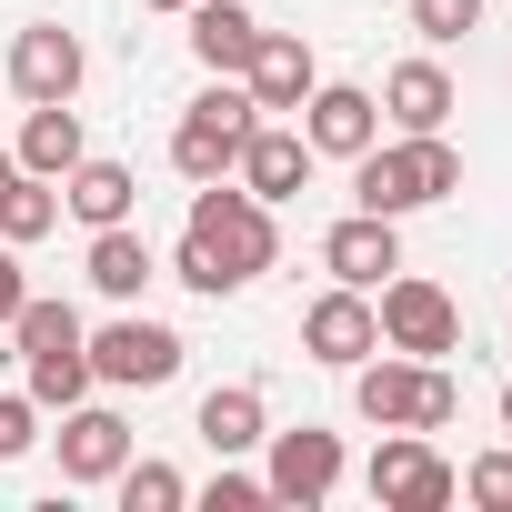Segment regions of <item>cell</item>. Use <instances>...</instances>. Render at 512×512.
I'll return each instance as SVG.
<instances>
[{
	"mask_svg": "<svg viewBox=\"0 0 512 512\" xmlns=\"http://www.w3.org/2000/svg\"><path fill=\"white\" fill-rule=\"evenodd\" d=\"M11 171H21V161H11V151H0V181H11Z\"/></svg>",
	"mask_w": 512,
	"mask_h": 512,
	"instance_id": "32",
	"label": "cell"
},
{
	"mask_svg": "<svg viewBox=\"0 0 512 512\" xmlns=\"http://www.w3.org/2000/svg\"><path fill=\"white\" fill-rule=\"evenodd\" d=\"M422 372L432 362H412V352H392V362H352V402H362V422H382V432H412L422 422Z\"/></svg>",
	"mask_w": 512,
	"mask_h": 512,
	"instance_id": "15",
	"label": "cell"
},
{
	"mask_svg": "<svg viewBox=\"0 0 512 512\" xmlns=\"http://www.w3.org/2000/svg\"><path fill=\"white\" fill-rule=\"evenodd\" d=\"M121 462H131V422L71 402V412H61V482H111Z\"/></svg>",
	"mask_w": 512,
	"mask_h": 512,
	"instance_id": "16",
	"label": "cell"
},
{
	"mask_svg": "<svg viewBox=\"0 0 512 512\" xmlns=\"http://www.w3.org/2000/svg\"><path fill=\"white\" fill-rule=\"evenodd\" d=\"M272 502H332V482H342V432H322V422H302V432H272Z\"/></svg>",
	"mask_w": 512,
	"mask_h": 512,
	"instance_id": "10",
	"label": "cell"
},
{
	"mask_svg": "<svg viewBox=\"0 0 512 512\" xmlns=\"http://www.w3.org/2000/svg\"><path fill=\"white\" fill-rule=\"evenodd\" d=\"M81 71H91V61H81V41H71L61 21H31V31L11 41V91H21V101H71Z\"/></svg>",
	"mask_w": 512,
	"mask_h": 512,
	"instance_id": "14",
	"label": "cell"
},
{
	"mask_svg": "<svg viewBox=\"0 0 512 512\" xmlns=\"http://www.w3.org/2000/svg\"><path fill=\"white\" fill-rule=\"evenodd\" d=\"M181 372V332L171 322H141V312H121L101 342H91V382H121V392H161Z\"/></svg>",
	"mask_w": 512,
	"mask_h": 512,
	"instance_id": "7",
	"label": "cell"
},
{
	"mask_svg": "<svg viewBox=\"0 0 512 512\" xmlns=\"http://www.w3.org/2000/svg\"><path fill=\"white\" fill-rule=\"evenodd\" d=\"M382 111H392L402 131H442V121H452V71H442V61H402V71L382 81Z\"/></svg>",
	"mask_w": 512,
	"mask_h": 512,
	"instance_id": "20",
	"label": "cell"
},
{
	"mask_svg": "<svg viewBox=\"0 0 512 512\" xmlns=\"http://www.w3.org/2000/svg\"><path fill=\"white\" fill-rule=\"evenodd\" d=\"M442 191H462V151H452L442 131H402L392 151L372 141V151L352 161V201L382 211V221H402V211H422V201H442Z\"/></svg>",
	"mask_w": 512,
	"mask_h": 512,
	"instance_id": "2",
	"label": "cell"
},
{
	"mask_svg": "<svg viewBox=\"0 0 512 512\" xmlns=\"http://www.w3.org/2000/svg\"><path fill=\"white\" fill-rule=\"evenodd\" d=\"M21 171H41V181H61L71 161H81V111L71 101H31V121H21V151H11Z\"/></svg>",
	"mask_w": 512,
	"mask_h": 512,
	"instance_id": "21",
	"label": "cell"
},
{
	"mask_svg": "<svg viewBox=\"0 0 512 512\" xmlns=\"http://www.w3.org/2000/svg\"><path fill=\"white\" fill-rule=\"evenodd\" d=\"M322 272H332V282H352V292H382V282L402 272V231H392L382 211L332 221V231H322Z\"/></svg>",
	"mask_w": 512,
	"mask_h": 512,
	"instance_id": "11",
	"label": "cell"
},
{
	"mask_svg": "<svg viewBox=\"0 0 512 512\" xmlns=\"http://www.w3.org/2000/svg\"><path fill=\"white\" fill-rule=\"evenodd\" d=\"M201 262L221 272V292H241V282H262L272 262H282V221H272V201H251L231 171L221 181H201L191 191V231H181Z\"/></svg>",
	"mask_w": 512,
	"mask_h": 512,
	"instance_id": "1",
	"label": "cell"
},
{
	"mask_svg": "<svg viewBox=\"0 0 512 512\" xmlns=\"http://www.w3.org/2000/svg\"><path fill=\"white\" fill-rule=\"evenodd\" d=\"M462 492V472L432 452V432H392L382 452H372V502L382 512H442Z\"/></svg>",
	"mask_w": 512,
	"mask_h": 512,
	"instance_id": "6",
	"label": "cell"
},
{
	"mask_svg": "<svg viewBox=\"0 0 512 512\" xmlns=\"http://www.w3.org/2000/svg\"><path fill=\"white\" fill-rule=\"evenodd\" d=\"M11 342H21V362H31V402L41 412H71V402H91V332H81V312L71 302H21L11 312Z\"/></svg>",
	"mask_w": 512,
	"mask_h": 512,
	"instance_id": "3",
	"label": "cell"
},
{
	"mask_svg": "<svg viewBox=\"0 0 512 512\" xmlns=\"http://www.w3.org/2000/svg\"><path fill=\"white\" fill-rule=\"evenodd\" d=\"M262 502H272L262 472H221V482H211V512H262Z\"/></svg>",
	"mask_w": 512,
	"mask_h": 512,
	"instance_id": "28",
	"label": "cell"
},
{
	"mask_svg": "<svg viewBox=\"0 0 512 512\" xmlns=\"http://www.w3.org/2000/svg\"><path fill=\"white\" fill-rule=\"evenodd\" d=\"M61 201H71V221L111 231V221H131V211H141V181H131L121 161H91V151H81V161L61 171Z\"/></svg>",
	"mask_w": 512,
	"mask_h": 512,
	"instance_id": "17",
	"label": "cell"
},
{
	"mask_svg": "<svg viewBox=\"0 0 512 512\" xmlns=\"http://www.w3.org/2000/svg\"><path fill=\"white\" fill-rule=\"evenodd\" d=\"M302 352L312 362H332V372H352L362 352H382V322H372V292H352V282H332L312 312H302Z\"/></svg>",
	"mask_w": 512,
	"mask_h": 512,
	"instance_id": "9",
	"label": "cell"
},
{
	"mask_svg": "<svg viewBox=\"0 0 512 512\" xmlns=\"http://www.w3.org/2000/svg\"><path fill=\"white\" fill-rule=\"evenodd\" d=\"M141 11H191V0H141Z\"/></svg>",
	"mask_w": 512,
	"mask_h": 512,
	"instance_id": "30",
	"label": "cell"
},
{
	"mask_svg": "<svg viewBox=\"0 0 512 512\" xmlns=\"http://www.w3.org/2000/svg\"><path fill=\"white\" fill-rule=\"evenodd\" d=\"M111 482H121V502H131V512H181V502H191V482H181L171 462H121Z\"/></svg>",
	"mask_w": 512,
	"mask_h": 512,
	"instance_id": "24",
	"label": "cell"
},
{
	"mask_svg": "<svg viewBox=\"0 0 512 512\" xmlns=\"http://www.w3.org/2000/svg\"><path fill=\"white\" fill-rule=\"evenodd\" d=\"M201 442H211L221 462H241L251 442H272V412H262V392H251V382H221V392H201Z\"/></svg>",
	"mask_w": 512,
	"mask_h": 512,
	"instance_id": "19",
	"label": "cell"
},
{
	"mask_svg": "<svg viewBox=\"0 0 512 512\" xmlns=\"http://www.w3.org/2000/svg\"><path fill=\"white\" fill-rule=\"evenodd\" d=\"M502 432H512V382H502Z\"/></svg>",
	"mask_w": 512,
	"mask_h": 512,
	"instance_id": "31",
	"label": "cell"
},
{
	"mask_svg": "<svg viewBox=\"0 0 512 512\" xmlns=\"http://www.w3.org/2000/svg\"><path fill=\"white\" fill-rule=\"evenodd\" d=\"M372 322H382V352H412V362L462 352V302L442 282H422V272H392L382 302H372Z\"/></svg>",
	"mask_w": 512,
	"mask_h": 512,
	"instance_id": "4",
	"label": "cell"
},
{
	"mask_svg": "<svg viewBox=\"0 0 512 512\" xmlns=\"http://www.w3.org/2000/svg\"><path fill=\"white\" fill-rule=\"evenodd\" d=\"M302 141H312V161H362V151L382 141V101L352 91V81H312V101H302Z\"/></svg>",
	"mask_w": 512,
	"mask_h": 512,
	"instance_id": "8",
	"label": "cell"
},
{
	"mask_svg": "<svg viewBox=\"0 0 512 512\" xmlns=\"http://www.w3.org/2000/svg\"><path fill=\"white\" fill-rule=\"evenodd\" d=\"M462 502H482V512H512V452H482V462H462Z\"/></svg>",
	"mask_w": 512,
	"mask_h": 512,
	"instance_id": "25",
	"label": "cell"
},
{
	"mask_svg": "<svg viewBox=\"0 0 512 512\" xmlns=\"http://www.w3.org/2000/svg\"><path fill=\"white\" fill-rule=\"evenodd\" d=\"M31 442H41V402L31 392H0V462H21Z\"/></svg>",
	"mask_w": 512,
	"mask_h": 512,
	"instance_id": "27",
	"label": "cell"
},
{
	"mask_svg": "<svg viewBox=\"0 0 512 512\" xmlns=\"http://www.w3.org/2000/svg\"><path fill=\"white\" fill-rule=\"evenodd\" d=\"M251 41H262V21H251L241 0H191V61H201V71L231 81V71L251 61Z\"/></svg>",
	"mask_w": 512,
	"mask_h": 512,
	"instance_id": "18",
	"label": "cell"
},
{
	"mask_svg": "<svg viewBox=\"0 0 512 512\" xmlns=\"http://www.w3.org/2000/svg\"><path fill=\"white\" fill-rule=\"evenodd\" d=\"M161 262H151V241L131 231V221H111V231H91V282L111 292V302H141V282H151Z\"/></svg>",
	"mask_w": 512,
	"mask_h": 512,
	"instance_id": "22",
	"label": "cell"
},
{
	"mask_svg": "<svg viewBox=\"0 0 512 512\" xmlns=\"http://www.w3.org/2000/svg\"><path fill=\"white\" fill-rule=\"evenodd\" d=\"M251 121H262V111H251V91H201L181 121H171V171L181 181H221L231 161H241V141H251Z\"/></svg>",
	"mask_w": 512,
	"mask_h": 512,
	"instance_id": "5",
	"label": "cell"
},
{
	"mask_svg": "<svg viewBox=\"0 0 512 512\" xmlns=\"http://www.w3.org/2000/svg\"><path fill=\"white\" fill-rule=\"evenodd\" d=\"M61 221V181H41V171H11V181H0V241H41Z\"/></svg>",
	"mask_w": 512,
	"mask_h": 512,
	"instance_id": "23",
	"label": "cell"
},
{
	"mask_svg": "<svg viewBox=\"0 0 512 512\" xmlns=\"http://www.w3.org/2000/svg\"><path fill=\"white\" fill-rule=\"evenodd\" d=\"M312 41L302 31H262L251 41V61H241V91H251V111H302L312 101Z\"/></svg>",
	"mask_w": 512,
	"mask_h": 512,
	"instance_id": "13",
	"label": "cell"
},
{
	"mask_svg": "<svg viewBox=\"0 0 512 512\" xmlns=\"http://www.w3.org/2000/svg\"><path fill=\"white\" fill-rule=\"evenodd\" d=\"M412 31L422 41H462V31H482V0H412Z\"/></svg>",
	"mask_w": 512,
	"mask_h": 512,
	"instance_id": "26",
	"label": "cell"
},
{
	"mask_svg": "<svg viewBox=\"0 0 512 512\" xmlns=\"http://www.w3.org/2000/svg\"><path fill=\"white\" fill-rule=\"evenodd\" d=\"M231 181H241L251 201H272V211H282V201L312 181V141H302V131H282V121H251V141H241Z\"/></svg>",
	"mask_w": 512,
	"mask_h": 512,
	"instance_id": "12",
	"label": "cell"
},
{
	"mask_svg": "<svg viewBox=\"0 0 512 512\" xmlns=\"http://www.w3.org/2000/svg\"><path fill=\"white\" fill-rule=\"evenodd\" d=\"M21 302H31V282H21V251L0 241V332H11V312H21Z\"/></svg>",
	"mask_w": 512,
	"mask_h": 512,
	"instance_id": "29",
	"label": "cell"
}]
</instances>
